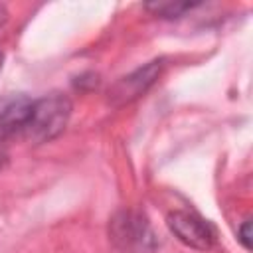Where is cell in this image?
<instances>
[{
    "instance_id": "3957f363",
    "label": "cell",
    "mask_w": 253,
    "mask_h": 253,
    "mask_svg": "<svg viewBox=\"0 0 253 253\" xmlns=\"http://www.w3.org/2000/svg\"><path fill=\"white\" fill-rule=\"evenodd\" d=\"M168 227L170 231L188 247L206 251L215 241V231L211 223H208L204 217L192 211L176 210L168 215Z\"/></svg>"
},
{
    "instance_id": "7a4b0ae2",
    "label": "cell",
    "mask_w": 253,
    "mask_h": 253,
    "mask_svg": "<svg viewBox=\"0 0 253 253\" xmlns=\"http://www.w3.org/2000/svg\"><path fill=\"white\" fill-rule=\"evenodd\" d=\"M111 239L123 253H150L154 249V235L140 213L121 211L113 217L109 227Z\"/></svg>"
},
{
    "instance_id": "277c9868",
    "label": "cell",
    "mask_w": 253,
    "mask_h": 253,
    "mask_svg": "<svg viewBox=\"0 0 253 253\" xmlns=\"http://www.w3.org/2000/svg\"><path fill=\"white\" fill-rule=\"evenodd\" d=\"M162 71V59H154L150 63H146L144 67L132 71L126 77H121L109 91V101L113 105H125L134 101L136 97H140L142 93H146V89L158 79Z\"/></svg>"
},
{
    "instance_id": "5b68a950",
    "label": "cell",
    "mask_w": 253,
    "mask_h": 253,
    "mask_svg": "<svg viewBox=\"0 0 253 253\" xmlns=\"http://www.w3.org/2000/svg\"><path fill=\"white\" fill-rule=\"evenodd\" d=\"M34 99L24 93H10L0 99V140L24 130Z\"/></svg>"
},
{
    "instance_id": "6da1fadb",
    "label": "cell",
    "mask_w": 253,
    "mask_h": 253,
    "mask_svg": "<svg viewBox=\"0 0 253 253\" xmlns=\"http://www.w3.org/2000/svg\"><path fill=\"white\" fill-rule=\"evenodd\" d=\"M71 101L61 93H49L32 103L28 123L22 130L24 138L32 144L49 142L63 132L71 117Z\"/></svg>"
},
{
    "instance_id": "52a82bcc",
    "label": "cell",
    "mask_w": 253,
    "mask_h": 253,
    "mask_svg": "<svg viewBox=\"0 0 253 253\" xmlns=\"http://www.w3.org/2000/svg\"><path fill=\"white\" fill-rule=\"evenodd\" d=\"M249 227H251V221H249V219H245V221H243V225L239 227V241L243 243V247H245V249H251V241H249V237H251V235H249Z\"/></svg>"
},
{
    "instance_id": "8992f818",
    "label": "cell",
    "mask_w": 253,
    "mask_h": 253,
    "mask_svg": "<svg viewBox=\"0 0 253 253\" xmlns=\"http://www.w3.org/2000/svg\"><path fill=\"white\" fill-rule=\"evenodd\" d=\"M200 6L198 2H154V4H146L148 10H152L156 16L162 18H180L184 12L192 10Z\"/></svg>"
},
{
    "instance_id": "ba28073f",
    "label": "cell",
    "mask_w": 253,
    "mask_h": 253,
    "mask_svg": "<svg viewBox=\"0 0 253 253\" xmlns=\"http://www.w3.org/2000/svg\"><path fill=\"white\" fill-rule=\"evenodd\" d=\"M2 61H4V53H2V49H0V67H2Z\"/></svg>"
}]
</instances>
